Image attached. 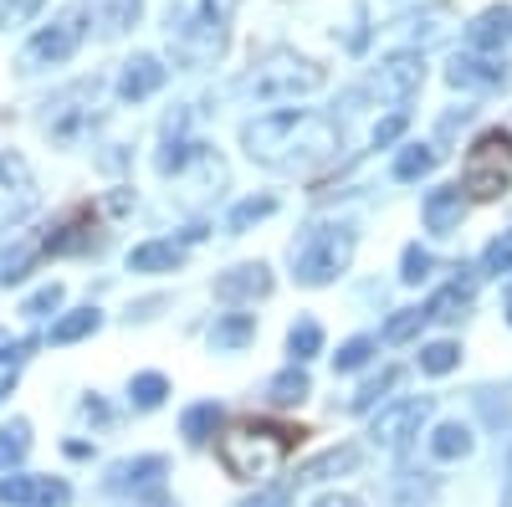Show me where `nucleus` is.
Segmentation results:
<instances>
[{"mask_svg": "<svg viewBox=\"0 0 512 507\" xmlns=\"http://www.w3.org/2000/svg\"><path fill=\"white\" fill-rule=\"evenodd\" d=\"M431 420V400H395V405H384L379 415H374V426H369V436H374V446H384V451H400V446H410L415 436H420V426Z\"/></svg>", "mask_w": 512, "mask_h": 507, "instance_id": "nucleus-8", "label": "nucleus"}, {"mask_svg": "<svg viewBox=\"0 0 512 507\" xmlns=\"http://www.w3.org/2000/svg\"><path fill=\"white\" fill-rule=\"evenodd\" d=\"M431 169H436V149L415 144V149H405L395 159V180H420V175H431Z\"/></svg>", "mask_w": 512, "mask_h": 507, "instance_id": "nucleus-32", "label": "nucleus"}, {"mask_svg": "<svg viewBox=\"0 0 512 507\" xmlns=\"http://www.w3.org/2000/svg\"><path fill=\"white\" fill-rule=\"evenodd\" d=\"M425 272H431V251H425V246H405V282H420Z\"/></svg>", "mask_w": 512, "mask_h": 507, "instance_id": "nucleus-40", "label": "nucleus"}, {"mask_svg": "<svg viewBox=\"0 0 512 507\" xmlns=\"http://www.w3.org/2000/svg\"><path fill=\"white\" fill-rule=\"evenodd\" d=\"M359 467V451L354 446H338V451H328V456H318L313 467L297 477V482H318V477H333V472H354Z\"/></svg>", "mask_w": 512, "mask_h": 507, "instance_id": "nucleus-26", "label": "nucleus"}, {"mask_svg": "<svg viewBox=\"0 0 512 507\" xmlns=\"http://www.w3.org/2000/svg\"><path fill=\"white\" fill-rule=\"evenodd\" d=\"M313 507H359V497H349V492H328V497H318Z\"/></svg>", "mask_w": 512, "mask_h": 507, "instance_id": "nucleus-45", "label": "nucleus"}, {"mask_svg": "<svg viewBox=\"0 0 512 507\" xmlns=\"http://www.w3.org/2000/svg\"><path fill=\"white\" fill-rule=\"evenodd\" d=\"M185 262V246L180 241H149L128 251V272H175Z\"/></svg>", "mask_w": 512, "mask_h": 507, "instance_id": "nucleus-15", "label": "nucleus"}, {"mask_svg": "<svg viewBox=\"0 0 512 507\" xmlns=\"http://www.w3.org/2000/svg\"><path fill=\"white\" fill-rule=\"evenodd\" d=\"M31 262H36V246H26V241L6 246V251H0V287H11V282H21V277L31 272Z\"/></svg>", "mask_w": 512, "mask_h": 507, "instance_id": "nucleus-27", "label": "nucleus"}, {"mask_svg": "<svg viewBox=\"0 0 512 507\" xmlns=\"http://www.w3.org/2000/svg\"><path fill=\"white\" fill-rule=\"evenodd\" d=\"M241 144L262 169L308 175V169H323L338 149H344V134H338V123L323 118V113H267V118L246 123Z\"/></svg>", "mask_w": 512, "mask_h": 507, "instance_id": "nucleus-1", "label": "nucleus"}, {"mask_svg": "<svg viewBox=\"0 0 512 507\" xmlns=\"http://www.w3.org/2000/svg\"><path fill=\"white\" fill-rule=\"evenodd\" d=\"M41 0H0V26H21L26 16H36Z\"/></svg>", "mask_w": 512, "mask_h": 507, "instance_id": "nucleus-41", "label": "nucleus"}, {"mask_svg": "<svg viewBox=\"0 0 512 507\" xmlns=\"http://www.w3.org/2000/svg\"><path fill=\"white\" fill-rule=\"evenodd\" d=\"M466 451H472V431H466L461 420H446V426L431 431V456L436 461H461Z\"/></svg>", "mask_w": 512, "mask_h": 507, "instance_id": "nucleus-19", "label": "nucleus"}, {"mask_svg": "<svg viewBox=\"0 0 512 507\" xmlns=\"http://www.w3.org/2000/svg\"><path fill=\"white\" fill-rule=\"evenodd\" d=\"M420 82H425V62L415 52H395V57H384L369 77V88L379 98H390V103H405L410 93H420Z\"/></svg>", "mask_w": 512, "mask_h": 507, "instance_id": "nucleus-10", "label": "nucleus"}, {"mask_svg": "<svg viewBox=\"0 0 512 507\" xmlns=\"http://www.w3.org/2000/svg\"><path fill=\"white\" fill-rule=\"evenodd\" d=\"M93 6L103 11V26L108 31H128L139 21V0H93Z\"/></svg>", "mask_w": 512, "mask_h": 507, "instance_id": "nucleus-34", "label": "nucleus"}, {"mask_svg": "<svg viewBox=\"0 0 512 507\" xmlns=\"http://www.w3.org/2000/svg\"><path fill=\"white\" fill-rule=\"evenodd\" d=\"M323 88V67L297 57V52H272L267 62H256V72L241 82V93L277 103V98H297V93H318Z\"/></svg>", "mask_w": 512, "mask_h": 507, "instance_id": "nucleus-5", "label": "nucleus"}, {"mask_svg": "<svg viewBox=\"0 0 512 507\" xmlns=\"http://www.w3.org/2000/svg\"><path fill=\"white\" fill-rule=\"evenodd\" d=\"M67 502H72L67 482H52V477H41V497H36V507H67Z\"/></svg>", "mask_w": 512, "mask_h": 507, "instance_id": "nucleus-42", "label": "nucleus"}, {"mask_svg": "<svg viewBox=\"0 0 512 507\" xmlns=\"http://www.w3.org/2000/svg\"><path fill=\"white\" fill-rule=\"evenodd\" d=\"M272 292V272L262 262H246V267H231L216 277V298L221 303H256Z\"/></svg>", "mask_w": 512, "mask_h": 507, "instance_id": "nucleus-11", "label": "nucleus"}, {"mask_svg": "<svg viewBox=\"0 0 512 507\" xmlns=\"http://www.w3.org/2000/svg\"><path fill=\"white\" fill-rule=\"evenodd\" d=\"M246 507H292V492L287 487H272V492H262V497L246 502Z\"/></svg>", "mask_w": 512, "mask_h": 507, "instance_id": "nucleus-44", "label": "nucleus"}, {"mask_svg": "<svg viewBox=\"0 0 512 507\" xmlns=\"http://www.w3.org/2000/svg\"><path fill=\"white\" fill-rule=\"evenodd\" d=\"M308 390H313L308 374H303V369H287V374H277L272 385H267V400H272V405H303Z\"/></svg>", "mask_w": 512, "mask_h": 507, "instance_id": "nucleus-23", "label": "nucleus"}, {"mask_svg": "<svg viewBox=\"0 0 512 507\" xmlns=\"http://www.w3.org/2000/svg\"><path fill=\"white\" fill-rule=\"evenodd\" d=\"M57 308H62V287H57V282H47L41 292H31V298L21 303L26 318H47V313H57Z\"/></svg>", "mask_w": 512, "mask_h": 507, "instance_id": "nucleus-37", "label": "nucleus"}, {"mask_svg": "<svg viewBox=\"0 0 512 507\" xmlns=\"http://www.w3.org/2000/svg\"><path fill=\"white\" fill-rule=\"evenodd\" d=\"M169 472L164 456H144V461H123V467H113V482L108 487H149Z\"/></svg>", "mask_w": 512, "mask_h": 507, "instance_id": "nucleus-20", "label": "nucleus"}, {"mask_svg": "<svg viewBox=\"0 0 512 507\" xmlns=\"http://www.w3.org/2000/svg\"><path fill=\"white\" fill-rule=\"evenodd\" d=\"M36 210V180L21 154H0V231Z\"/></svg>", "mask_w": 512, "mask_h": 507, "instance_id": "nucleus-9", "label": "nucleus"}, {"mask_svg": "<svg viewBox=\"0 0 512 507\" xmlns=\"http://www.w3.org/2000/svg\"><path fill=\"white\" fill-rule=\"evenodd\" d=\"M425 323H431V318H425V308H400L390 323H384V344H405V338H415Z\"/></svg>", "mask_w": 512, "mask_h": 507, "instance_id": "nucleus-30", "label": "nucleus"}, {"mask_svg": "<svg viewBox=\"0 0 512 507\" xmlns=\"http://www.w3.org/2000/svg\"><path fill=\"white\" fill-rule=\"evenodd\" d=\"M461 364V344H425L420 349V369L425 374H451Z\"/></svg>", "mask_w": 512, "mask_h": 507, "instance_id": "nucleus-33", "label": "nucleus"}, {"mask_svg": "<svg viewBox=\"0 0 512 507\" xmlns=\"http://www.w3.org/2000/svg\"><path fill=\"white\" fill-rule=\"evenodd\" d=\"M93 231H98V216H93V205H77L72 216L41 241V251H47V257H72V251H88L93 246Z\"/></svg>", "mask_w": 512, "mask_h": 507, "instance_id": "nucleus-12", "label": "nucleus"}, {"mask_svg": "<svg viewBox=\"0 0 512 507\" xmlns=\"http://www.w3.org/2000/svg\"><path fill=\"white\" fill-rule=\"evenodd\" d=\"M395 379H400V369H384L379 379H369V385H364V390H359V395L349 400V410H369V405H374V400H379L384 390H390V385H395Z\"/></svg>", "mask_w": 512, "mask_h": 507, "instance_id": "nucleus-38", "label": "nucleus"}, {"mask_svg": "<svg viewBox=\"0 0 512 507\" xmlns=\"http://www.w3.org/2000/svg\"><path fill=\"white\" fill-rule=\"evenodd\" d=\"M164 395H169V379H164V374H139L134 385H128V400H134L139 410H154V405H164Z\"/></svg>", "mask_w": 512, "mask_h": 507, "instance_id": "nucleus-28", "label": "nucleus"}, {"mask_svg": "<svg viewBox=\"0 0 512 507\" xmlns=\"http://www.w3.org/2000/svg\"><path fill=\"white\" fill-rule=\"evenodd\" d=\"M482 267H487V272H512V231H502V236L487 246Z\"/></svg>", "mask_w": 512, "mask_h": 507, "instance_id": "nucleus-39", "label": "nucleus"}, {"mask_svg": "<svg viewBox=\"0 0 512 507\" xmlns=\"http://www.w3.org/2000/svg\"><path fill=\"white\" fill-rule=\"evenodd\" d=\"M308 431L303 426H277V420H236L221 436V467L236 482H262L267 472H277L282 461L297 451Z\"/></svg>", "mask_w": 512, "mask_h": 507, "instance_id": "nucleus-2", "label": "nucleus"}, {"mask_svg": "<svg viewBox=\"0 0 512 507\" xmlns=\"http://www.w3.org/2000/svg\"><path fill=\"white\" fill-rule=\"evenodd\" d=\"M164 77H169V67H164L159 57H134V62H123L118 98L139 103V98H149V93H159V88H164Z\"/></svg>", "mask_w": 512, "mask_h": 507, "instance_id": "nucleus-14", "label": "nucleus"}, {"mask_svg": "<svg viewBox=\"0 0 512 507\" xmlns=\"http://www.w3.org/2000/svg\"><path fill=\"white\" fill-rule=\"evenodd\" d=\"M292 262H297V282H303V287H328L338 272L354 262V231H344V226H313L303 236V246H292Z\"/></svg>", "mask_w": 512, "mask_h": 507, "instance_id": "nucleus-6", "label": "nucleus"}, {"mask_svg": "<svg viewBox=\"0 0 512 507\" xmlns=\"http://www.w3.org/2000/svg\"><path fill=\"white\" fill-rule=\"evenodd\" d=\"M103 328V313L98 308H77V313H67L57 328H52V344H77V338H88V333H98Z\"/></svg>", "mask_w": 512, "mask_h": 507, "instance_id": "nucleus-22", "label": "nucleus"}, {"mask_svg": "<svg viewBox=\"0 0 512 507\" xmlns=\"http://www.w3.org/2000/svg\"><path fill=\"white\" fill-rule=\"evenodd\" d=\"M287 349H292V359H297V364L313 359V354L323 349V328H318V318H297V323H292V333H287Z\"/></svg>", "mask_w": 512, "mask_h": 507, "instance_id": "nucleus-25", "label": "nucleus"}, {"mask_svg": "<svg viewBox=\"0 0 512 507\" xmlns=\"http://www.w3.org/2000/svg\"><path fill=\"white\" fill-rule=\"evenodd\" d=\"M420 216H425V231H436V236H451L466 216V190L461 185H446V190H431L420 205Z\"/></svg>", "mask_w": 512, "mask_h": 507, "instance_id": "nucleus-13", "label": "nucleus"}, {"mask_svg": "<svg viewBox=\"0 0 512 507\" xmlns=\"http://www.w3.org/2000/svg\"><path fill=\"white\" fill-rule=\"evenodd\" d=\"M41 477H6L0 482V507H36Z\"/></svg>", "mask_w": 512, "mask_h": 507, "instance_id": "nucleus-29", "label": "nucleus"}, {"mask_svg": "<svg viewBox=\"0 0 512 507\" xmlns=\"http://www.w3.org/2000/svg\"><path fill=\"white\" fill-rule=\"evenodd\" d=\"M405 134V113H395V118H384L379 129H374V149H384V144H395Z\"/></svg>", "mask_w": 512, "mask_h": 507, "instance_id": "nucleus-43", "label": "nucleus"}, {"mask_svg": "<svg viewBox=\"0 0 512 507\" xmlns=\"http://www.w3.org/2000/svg\"><path fill=\"white\" fill-rule=\"evenodd\" d=\"M31 451V436H26V420H16V426L0 431V467H16V461Z\"/></svg>", "mask_w": 512, "mask_h": 507, "instance_id": "nucleus-35", "label": "nucleus"}, {"mask_svg": "<svg viewBox=\"0 0 512 507\" xmlns=\"http://www.w3.org/2000/svg\"><path fill=\"white\" fill-rule=\"evenodd\" d=\"M369 354H374V338H349V344L333 354V369H338V374H349V369L369 364Z\"/></svg>", "mask_w": 512, "mask_h": 507, "instance_id": "nucleus-36", "label": "nucleus"}, {"mask_svg": "<svg viewBox=\"0 0 512 507\" xmlns=\"http://www.w3.org/2000/svg\"><path fill=\"white\" fill-rule=\"evenodd\" d=\"M466 303H472V282H451V287H441L436 298L425 303V318L431 323H456L466 313Z\"/></svg>", "mask_w": 512, "mask_h": 507, "instance_id": "nucleus-18", "label": "nucleus"}, {"mask_svg": "<svg viewBox=\"0 0 512 507\" xmlns=\"http://www.w3.org/2000/svg\"><path fill=\"white\" fill-rule=\"evenodd\" d=\"M272 210H277V200L272 195H251V200H241L236 210H231V231H246V226H256V221H267L272 216Z\"/></svg>", "mask_w": 512, "mask_h": 507, "instance_id": "nucleus-31", "label": "nucleus"}, {"mask_svg": "<svg viewBox=\"0 0 512 507\" xmlns=\"http://www.w3.org/2000/svg\"><path fill=\"white\" fill-rule=\"evenodd\" d=\"M507 318H512V308H507Z\"/></svg>", "mask_w": 512, "mask_h": 507, "instance_id": "nucleus-46", "label": "nucleus"}, {"mask_svg": "<svg viewBox=\"0 0 512 507\" xmlns=\"http://www.w3.org/2000/svg\"><path fill=\"white\" fill-rule=\"evenodd\" d=\"M451 82L456 88H502V62L472 52V57H456L451 62Z\"/></svg>", "mask_w": 512, "mask_h": 507, "instance_id": "nucleus-16", "label": "nucleus"}, {"mask_svg": "<svg viewBox=\"0 0 512 507\" xmlns=\"http://www.w3.org/2000/svg\"><path fill=\"white\" fill-rule=\"evenodd\" d=\"M502 41H512V11H487L472 26V47L477 52H492V47H502Z\"/></svg>", "mask_w": 512, "mask_h": 507, "instance_id": "nucleus-21", "label": "nucleus"}, {"mask_svg": "<svg viewBox=\"0 0 512 507\" xmlns=\"http://www.w3.org/2000/svg\"><path fill=\"white\" fill-rule=\"evenodd\" d=\"M512 185V134L507 129H487L461 164V190L466 200H497Z\"/></svg>", "mask_w": 512, "mask_h": 507, "instance_id": "nucleus-4", "label": "nucleus"}, {"mask_svg": "<svg viewBox=\"0 0 512 507\" xmlns=\"http://www.w3.org/2000/svg\"><path fill=\"white\" fill-rule=\"evenodd\" d=\"M256 338V313H226L216 328H210V349L216 354H236Z\"/></svg>", "mask_w": 512, "mask_h": 507, "instance_id": "nucleus-17", "label": "nucleus"}, {"mask_svg": "<svg viewBox=\"0 0 512 507\" xmlns=\"http://www.w3.org/2000/svg\"><path fill=\"white\" fill-rule=\"evenodd\" d=\"M236 0H190V6L169 11V41L190 67H205L226 52V16Z\"/></svg>", "mask_w": 512, "mask_h": 507, "instance_id": "nucleus-3", "label": "nucleus"}, {"mask_svg": "<svg viewBox=\"0 0 512 507\" xmlns=\"http://www.w3.org/2000/svg\"><path fill=\"white\" fill-rule=\"evenodd\" d=\"M221 426V405L216 400H205V405H190L185 410V420H180V431L200 446V441H210V431H216Z\"/></svg>", "mask_w": 512, "mask_h": 507, "instance_id": "nucleus-24", "label": "nucleus"}, {"mask_svg": "<svg viewBox=\"0 0 512 507\" xmlns=\"http://www.w3.org/2000/svg\"><path fill=\"white\" fill-rule=\"evenodd\" d=\"M82 31H88V6H67L52 26H41L31 41H26V52H21V62L36 72V67H57V62H67L77 47H82Z\"/></svg>", "mask_w": 512, "mask_h": 507, "instance_id": "nucleus-7", "label": "nucleus"}]
</instances>
